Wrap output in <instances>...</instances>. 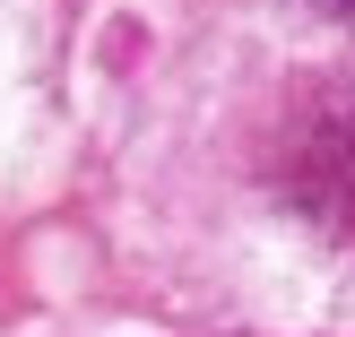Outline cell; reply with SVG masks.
Here are the masks:
<instances>
[{"mask_svg":"<svg viewBox=\"0 0 355 337\" xmlns=\"http://www.w3.org/2000/svg\"><path fill=\"white\" fill-rule=\"evenodd\" d=\"M321 9H329V17H338V26H355V0H321Z\"/></svg>","mask_w":355,"mask_h":337,"instance_id":"cell-1","label":"cell"}]
</instances>
